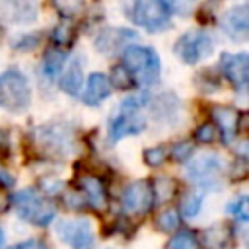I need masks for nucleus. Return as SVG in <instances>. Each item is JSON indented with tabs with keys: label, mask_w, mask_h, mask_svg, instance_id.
<instances>
[{
	"label": "nucleus",
	"mask_w": 249,
	"mask_h": 249,
	"mask_svg": "<svg viewBox=\"0 0 249 249\" xmlns=\"http://www.w3.org/2000/svg\"><path fill=\"white\" fill-rule=\"evenodd\" d=\"M123 66L130 72L136 84L150 86L160 78V56L154 49L142 45H128L123 49Z\"/></svg>",
	"instance_id": "obj_1"
},
{
	"label": "nucleus",
	"mask_w": 249,
	"mask_h": 249,
	"mask_svg": "<svg viewBox=\"0 0 249 249\" xmlns=\"http://www.w3.org/2000/svg\"><path fill=\"white\" fill-rule=\"evenodd\" d=\"M146 97L140 95H130L126 99H123L119 113L113 117L111 124H109V138L111 142H119L123 136H130V134H138L146 128V121L140 115V107L144 105Z\"/></svg>",
	"instance_id": "obj_2"
},
{
	"label": "nucleus",
	"mask_w": 249,
	"mask_h": 249,
	"mask_svg": "<svg viewBox=\"0 0 249 249\" xmlns=\"http://www.w3.org/2000/svg\"><path fill=\"white\" fill-rule=\"evenodd\" d=\"M31 101V89L27 84V78L16 70L10 68L0 74V107L10 113H21L29 107Z\"/></svg>",
	"instance_id": "obj_3"
},
{
	"label": "nucleus",
	"mask_w": 249,
	"mask_h": 249,
	"mask_svg": "<svg viewBox=\"0 0 249 249\" xmlns=\"http://www.w3.org/2000/svg\"><path fill=\"white\" fill-rule=\"evenodd\" d=\"M14 206H16V212L19 214V218L33 226H47L49 222H53V218L56 214L54 204L49 202L47 198H43L33 189L18 191L14 196Z\"/></svg>",
	"instance_id": "obj_4"
},
{
	"label": "nucleus",
	"mask_w": 249,
	"mask_h": 249,
	"mask_svg": "<svg viewBox=\"0 0 249 249\" xmlns=\"http://www.w3.org/2000/svg\"><path fill=\"white\" fill-rule=\"evenodd\" d=\"M132 19L150 33H158L169 27L171 10L167 0H134Z\"/></svg>",
	"instance_id": "obj_5"
},
{
	"label": "nucleus",
	"mask_w": 249,
	"mask_h": 249,
	"mask_svg": "<svg viewBox=\"0 0 249 249\" xmlns=\"http://www.w3.org/2000/svg\"><path fill=\"white\" fill-rule=\"evenodd\" d=\"M212 49H214L212 39L204 31H187L177 39V43L173 47L177 58L185 64L200 62L202 58H206L212 53Z\"/></svg>",
	"instance_id": "obj_6"
},
{
	"label": "nucleus",
	"mask_w": 249,
	"mask_h": 249,
	"mask_svg": "<svg viewBox=\"0 0 249 249\" xmlns=\"http://www.w3.org/2000/svg\"><path fill=\"white\" fill-rule=\"evenodd\" d=\"M222 173V161L212 154H206L189 165V179L202 189H220Z\"/></svg>",
	"instance_id": "obj_7"
},
{
	"label": "nucleus",
	"mask_w": 249,
	"mask_h": 249,
	"mask_svg": "<svg viewBox=\"0 0 249 249\" xmlns=\"http://www.w3.org/2000/svg\"><path fill=\"white\" fill-rule=\"evenodd\" d=\"M58 237L72 249H91L93 247V230L86 218L76 220H58L56 222Z\"/></svg>",
	"instance_id": "obj_8"
},
{
	"label": "nucleus",
	"mask_w": 249,
	"mask_h": 249,
	"mask_svg": "<svg viewBox=\"0 0 249 249\" xmlns=\"http://www.w3.org/2000/svg\"><path fill=\"white\" fill-rule=\"evenodd\" d=\"M154 204V195H152V187L148 181H136L132 185H128L123 193V208L128 214H140L144 216Z\"/></svg>",
	"instance_id": "obj_9"
},
{
	"label": "nucleus",
	"mask_w": 249,
	"mask_h": 249,
	"mask_svg": "<svg viewBox=\"0 0 249 249\" xmlns=\"http://www.w3.org/2000/svg\"><path fill=\"white\" fill-rule=\"evenodd\" d=\"M136 39V33L132 29H124V27H105L103 31H99L97 39H95V47L99 53L103 54H115V53H123L124 47H128L130 41Z\"/></svg>",
	"instance_id": "obj_10"
},
{
	"label": "nucleus",
	"mask_w": 249,
	"mask_h": 249,
	"mask_svg": "<svg viewBox=\"0 0 249 249\" xmlns=\"http://www.w3.org/2000/svg\"><path fill=\"white\" fill-rule=\"evenodd\" d=\"M222 72L224 76L237 88L245 89L247 80H249V56L247 53H237V54H222Z\"/></svg>",
	"instance_id": "obj_11"
},
{
	"label": "nucleus",
	"mask_w": 249,
	"mask_h": 249,
	"mask_svg": "<svg viewBox=\"0 0 249 249\" xmlns=\"http://www.w3.org/2000/svg\"><path fill=\"white\" fill-rule=\"evenodd\" d=\"M2 16L12 23H31L37 18V0H0Z\"/></svg>",
	"instance_id": "obj_12"
},
{
	"label": "nucleus",
	"mask_w": 249,
	"mask_h": 249,
	"mask_svg": "<svg viewBox=\"0 0 249 249\" xmlns=\"http://www.w3.org/2000/svg\"><path fill=\"white\" fill-rule=\"evenodd\" d=\"M222 29L233 41H245L249 33V10L247 6H235L222 18Z\"/></svg>",
	"instance_id": "obj_13"
},
{
	"label": "nucleus",
	"mask_w": 249,
	"mask_h": 249,
	"mask_svg": "<svg viewBox=\"0 0 249 249\" xmlns=\"http://www.w3.org/2000/svg\"><path fill=\"white\" fill-rule=\"evenodd\" d=\"M212 117H214V126H216V130H218V134L224 138V142L226 144H230L233 138H235V134H237V130H239V124H241V113H237L235 109H231V107H224V105H220V107H212Z\"/></svg>",
	"instance_id": "obj_14"
},
{
	"label": "nucleus",
	"mask_w": 249,
	"mask_h": 249,
	"mask_svg": "<svg viewBox=\"0 0 249 249\" xmlns=\"http://www.w3.org/2000/svg\"><path fill=\"white\" fill-rule=\"evenodd\" d=\"M204 249H228L233 243V228L228 222L214 224L202 231V239H198Z\"/></svg>",
	"instance_id": "obj_15"
},
{
	"label": "nucleus",
	"mask_w": 249,
	"mask_h": 249,
	"mask_svg": "<svg viewBox=\"0 0 249 249\" xmlns=\"http://www.w3.org/2000/svg\"><path fill=\"white\" fill-rule=\"evenodd\" d=\"M78 185L86 196V200L89 202L91 208L101 210L107 206V193H105V185L99 177L95 175H80L78 177Z\"/></svg>",
	"instance_id": "obj_16"
},
{
	"label": "nucleus",
	"mask_w": 249,
	"mask_h": 249,
	"mask_svg": "<svg viewBox=\"0 0 249 249\" xmlns=\"http://www.w3.org/2000/svg\"><path fill=\"white\" fill-rule=\"evenodd\" d=\"M111 95V84H109V78L101 72H95L88 78L86 82V88H84V93H82V99L86 105H97L101 103L103 99H107Z\"/></svg>",
	"instance_id": "obj_17"
},
{
	"label": "nucleus",
	"mask_w": 249,
	"mask_h": 249,
	"mask_svg": "<svg viewBox=\"0 0 249 249\" xmlns=\"http://www.w3.org/2000/svg\"><path fill=\"white\" fill-rule=\"evenodd\" d=\"M84 82V74H82V64L78 60H72L68 64V68L62 72L60 76V89L66 91L68 95H78L80 88Z\"/></svg>",
	"instance_id": "obj_18"
},
{
	"label": "nucleus",
	"mask_w": 249,
	"mask_h": 249,
	"mask_svg": "<svg viewBox=\"0 0 249 249\" xmlns=\"http://www.w3.org/2000/svg\"><path fill=\"white\" fill-rule=\"evenodd\" d=\"M66 62V53L62 49H49L43 56V74L49 80H54L60 76L62 66Z\"/></svg>",
	"instance_id": "obj_19"
},
{
	"label": "nucleus",
	"mask_w": 249,
	"mask_h": 249,
	"mask_svg": "<svg viewBox=\"0 0 249 249\" xmlns=\"http://www.w3.org/2000/svg\"><path fill=\"white\" fill-rule=\"evenodd\" d=\"M152 195H154V202H156V204L167 202V200L175 195V181L169 179V177H158V179L154 181Z\"/></svg>",
	"instance_id": "obj_20"
},
{
	"label": "nucleus",
	"mask_w": 249,
	"mask_h": 249,
	"mask_svg": "<svg viewBox=\"0 0 249 249\" xmlns=\"http://www.w3.org/2000/svg\"><path fill=\"white\" fill-rule=\"evenodd\" d=\"M167 249H200V243L195 231L183 230V231H177L167 241Z\"/></svg>",
	"instance_id": "obj_21"
},
{
	"label": "nucleus",
	"mask_w": 249,
	"mask_h": 249,
	"mask_svg": "<svg viewBox=\"0 0 249 249\" xmlns=\"http://www.w3.org/2000/svg\"><path fill=\"white\" fill-rule=\"evenodd\" d=\"M109 84L119 88V89H132L136 86L134 78L130 76V72L123 66V64H117L111 68V76H109Z\"/></svg>",
	"instance_id": "obj_22"
},
{
	"label": "nucleus",
	"mask_w": 249,
	"mask_h": 249,
	"mask_svg": "<svg viewBox=\"0 0 249 249\" xmlns=\"http://www.w3.org/2000/svg\"><path fill=\"white\" fill-rule=\"evenodd\" d=\"M156 228L161 230V231H167V233L175 231L179 228V214H177V210L175 208H165L163 212H160L156 216Z\"/></svg>",
	"instance_id": "obj_23"
},
{
	"label": "nucleus",
	"mask_w": 249,
	"mask_h": 249,
	"mask_svg": "<svg viewBox=\"0 0 249 249\" xmlns=\"http://www.w3.org/2000/svg\"><path fill=\"white\" fill-rule=\"evenodd\" d=\"M53 39H54V43L60 45V47L70 45V43L74 41V27H72V23H68V21L58 23V25L54 27V31H53Z\"/></svg>",
	"instance_id": "obj_24"
},
{
	"label": "nucleus",
	"mask_w": 249,
	"mask_h": 249,
	"mask_svg": "<svg viewBox=\"0 0 249 249\" xmlns=\"http://www.w3.org/2000/svg\"><path fill=\"white\" fill-rule=\"evenodd\" d=\"M228 212H230L233 218H237V220H241V222H247V220H249V198H247L245 195H241L239 198L231 200V204L228 206Z\"/></svg>",
	"instance_id": "obj_25"
},
{
	"label": "nucleus",
	"mask_w": 249,
	"mask_h": 249,
	"mask_svg": "<svg viewBox=\"0 0 249 249\" xmlns=\"http://www.w3.org/2000/svg\"><path fill=\"white\" fill-rule=\"evenodd\" d=\"M167 148H163V146H156V148H148L146 152H144V161L148 163V165H152V167H160L165 160H167Z\"/></svg>",
	"instance_id": "obj_26"
},
{
	"label": "nucleus",
	"mask_w": 249,
	"mask_h": 249,
	"mask_svg": "<svg viewBox=\"0 0 249 249\" xmlns=\"http://www.w3.org/2000/svg\"><path fill=\"white\" fill-rule=\"evenodd\" d=\"M200 202H202L200 195L189 193V195L183 198V202H181V212H183L185 216H196L198 210H200Z\"/></svg>",
	"instance_id": "obj_27"
},
{
	"label": "nucleus",
	"mask_w": 249,
	"mask_h": 249,
	"mask_svg": "<svg viewBox=\"0 0 249 249\" xmlns=\"http://www.w3.org/2000/svg\"><path fill=\"white\" fill-rule=\"evenodd\" d=\"M193 150H195V146H193L191 142H187V140L177 142V144L171 148V158H173L175 161H187V160L191 158Z\"/></svg>",
	"instance_id": "obj_28"
},
{
	"label": "nucleus",
	"mask_w": 249,
	"mask_h": 249,
	"mask_svg": "<svg viewBox=\"0 0 249 249\" xmlns=\"http://www.w3.org/2000/svg\"><path fill=\"white\" fill-rule=\"evenodd\" d=\"M216 136H218V130H216L214 123H204V124H200V126L195 130V138H196L198 142H214Z\"/></svg>",
	"instance_id": "obj_29"
},
{
	"label": "nucleus",
	"mask_w": 249,
	"mask_h": 249,
	"mask_svg": "<svg viewBox=\"0 0 249 249\" xmlns=\"http://www.w3.org/2000/svg\"><path fill=\"white\" fill-rule=\"evenodd\" d=\"M39 33H33V35H23V37H19L16 43H14V47L16 49H35L37 45H39Z\"/></svg>",
	"instance_id": "obj_30"
},
{
	"label": "nucleus",
	"mask_w": 249,
	"mask_h": 249,
	"mask_svg": "<svg viewBox=\"0 0 249 249\" xmlns=\"http://www.w3.org/2000/svg\"><path fill=\"white\" fill-rule=\"evenodd\" d=\"M8 249H45V245L41 241H37V239H27V241H21V243L12 245Z\"/></svg>",
	"instance_id": "obj_31"
},
{
	"label": "nucleus",
	"mask_w": 249,
	"mask_h": 249,
	"mask_svg": "<svg viewBox=\"0 0 249 249\" xmlns=\"http://www.w3.org/2000/svg\"><path fill=\"white\" fill-rule=\"evenodd\" d=\"M8 150V136L4 130H0V152H6Z\"/></svg>",
	"instance_id": "obj_32"
},
{
	"label": "nucleus",
	"mask_w": 249,
	"mask_h": 249,
	"mask_svg": "<svg viewBox=\"0 0 249 249\" xmlns=\"http://www.w3.org/2000/svg\"><path fill=\"white\" fill-rule=\"evenodd\" d=\"M8 200H10V198L6 196V193H4L2 187H0V210H4V208L8 206Z\"/></svg>",
	"instance_id": "obj_33"
},
{
	"label": "nucleus",
	"mask_w": 249,
	"mask_h": 249,
	"mask_svg": "<svg viewBox=\"0 0 249 249\" xmlns=\"http://www.w3.org/2000/svg\"><path fill=\"white\" fill-rule=\"evenodd\" d=\"M4 245V231H2V228H0V247Z\"/></svg>",
	"instance_id": "obj_34"
}]
</instances>
